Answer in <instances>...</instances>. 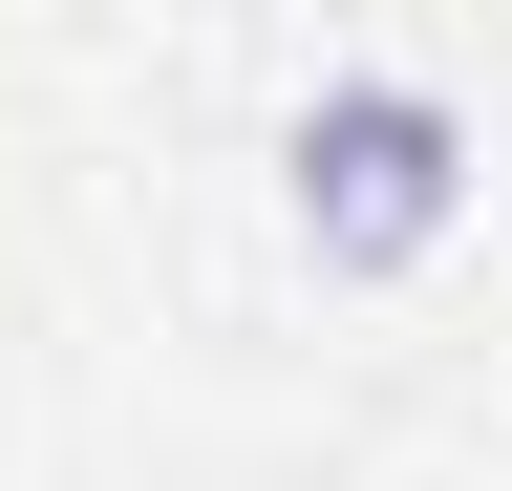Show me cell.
Instances as JSON below:
<instances>
[{"label": "cell", "mask_w": 512, "mask_h": 491, "mask_svg": "<svg viewBox=\"0 0 512 491\" xmlns=\"http://www.w3.org/2000/svg\"><path fill=\"white\" fill-rule=\"evenodd\" d=\"M278 171H299V257L320 278H406V257H448V214H470V107L406 86V65H363V86L299 107Z\"/></svg>", "instance_id": "cell-1"}]
</instances>
